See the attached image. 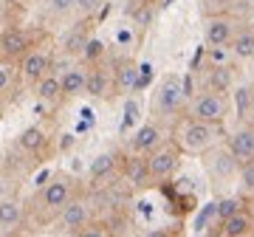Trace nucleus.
<instances>
[{"label": "nucleus", "instance_id": "2f4dec72", "mask_svg": "<svg viewBox=\"0 0 254 237\" xmlns=\"http://www.w3.org/2000/svg\"><path fill=\"white\" fill-rule=\"evenodd\" d=\"M6 85H9V71H6V68L0 65V91H3Z\"/></svg>", "mask_w": 254, "mask_h": 237}, {"label": "nucleus", "instance_id": "7c9ffc66", "mask_svg": "<svg viewBox=\"0 0 254 237\" xmlns=\"http://www.w3.org/2000/svg\"><path fill=\"white\" fill-rule=\"evenodd\" d=\"M51 6H54V11H60V14H65V11L73 6V0H51Z\"/></svg>", "mask_w": 254, "mask_h": 237}, {"label": "nucleus", "instance_id": "5701e85b", "mask_svg": "<svg viewBox=\"0 0 254 237\" xmlns=\"http://www.w3.org/2000/svg\"><path fill=\"white\" fill-rule=\"evenodd\" d=\"M37 96L40 99H57L60 96V79L57 76H43L37 85Z\"/></svg>", "mask_w": 254, "mask_h": 237}, {"label": "nucleus", "instance_id": "f704fd0d", "mask_svg": "<svg viewBox=\"0 0 254 237\" xmlns=\"http://www.w3.org/2000/svg\"><path fill=\"white\" fill-rule=\"evenodd\" d=\"M249 218H252V223H254V198H252V206H249Z\"/></svg>", "mask_w": 254, "mask_h": 237}, {"label": "nucleus", "instance_id": "39448f33", "mask_svg": "<svg viewBox=\"0 0 254 237\" xmlns=\"http://www.w3.org/2000/svg\"><path fill=\"white\" fill-rule=\"evenodd\" d=\"M229 155L235 158V164H249L254 161V127L237 130L235 136L229 138Z\"/></svg>", "mask_w": 254, "mask_h": 237}, {"label": "nucleus", "instance_id": "dca6fc26", "mask_svg": "<svg viewBox=\"0 0 254 237\" xmlns=\"http://www.w3.org/2000/svg\"><path fill=\"white\" fill-rule=\"evenodd\" d=\"M113 170H116V158L110 153H102L96 155L91 161V181H102V178H108V175H113Z\"/></svg>", "mask_w": 254, "mask_h": 237}, {"label": "nucleus", "instance_id": "a211bd4d", "mask_svg": "<svg viewBox=\"0 0 254 237\" xmlns=\"http://www.w3.org/2000/svg\"><path fill=\"white\" fill-rule=\"evenodd\" d=\"M85 46H88V26L79 23V26L68 34V40H65V51H68V54H82Z\"/></svg>", "mask_w": 254, "mask_h": 237}, {"label": "nucleus", "instance_id": "7ed1b4c3", "mask_svg": "<svg viewBox=\"0 0 254 237\" xmlns=\"http://www.w3.org/2000/svg\"><path fill=\"white\" fill-rule=\"evenodd\" d=\"M178 158H181V150L175 144H164V147H155L150 158H147V170H150V178L155 181H164L175 173L178 167Z\"/></svg>", "mask_w": 254, "mask_h": 237}, {"label": "nucleus", "instance_id": "6e6552de", "mask_svg": "<svg viewBox=\"0 0 254 237\" xmlns=\"http://www.w3.org/2000/svg\"><path fill=\"white\" fill-rule=\"evenodd\" d=\"M161 141V130L155 124H144V127L136 130V136L130 138V150L133 153H153Z\"/></svg>", "mask_w": 254, "mask_h": 237}, {"label": "nucleus", "instance_id": "423d86ee", "mask_svg": "<svg viewBox=\"0 0 254 237\" xmlns=\"http://www.w3.org/2000/svg\"><path fill=\"white\" fill-rule=\"evenodd\" d=\"M60 223H63L65 232H76V235H79L85 226H91V209H88V203L71 201L63 212H60Z\"/></svg>", "mask_w": 254, "mask_h": 237}, {"label": "nucleus", "instance_id": "6ab92c4d", "mask_svg": "<svg viewBox=\"0 0 254 237\" xmlns=\"http://www.w3.org/2000/svg\"><path fill=\"white\" fill-rule=\"evenodd\" d=\"M232 85V71L229 68H212L209 73V93H223Z\"/></svg>", "mask_w": 254, "mask_h": 237}, {"label": "nucleus", "instance_id": "c85d7f7f", "mask_svg": "<svg viewBox=\"0 0 254 237\" xmlns=\"http://www.w3.org/2000/svg\"><path fill=\"white\" fill-rule=\"evenodd\" d=\"M73 6H76L79 11H85V14H88V11H93L96 6H99V0H73Z\"/></svg>", "mask_w": 254, "mask_h": 237}, {"label": "nucleus", "instance_id": "1a4fd4ad", "mask_svg": "<svg viewBox=\"0 0 254 237\" xmlns=\"http://www.w3.org/2000/svg\"><path fill=\"white\" fill-rule=\"evenodd\" d=\"M181 99H184L181 82H178L175 76H170V79L161 85V93H158V108H161L164 113H173V110H178Z\"/></svg>", "mask_w": 254, "mask_h": 237}, {"label": "nucleus", "instance_id": "20e7f679", "mask_svg": "<svg viewBox=\"0 0 254 237\" xmlns=\"http://www.w3.org/2000/svg\"><path fill=\"white\" fill-rule=\"evenodd\" d=\"M68 203H71V181L68 178H54L51 183H46V189H43V206L51 215H60Z\"/></svg>", "mask_w": 254, "mask_h": 237}, {"label": "nucleus", "instance_id": "c756f323", "mask_svg": "<svg viewBox=\"0 0 254 237\" xmlns=\"http://www.w3.org/2000/svg\"><path fill=\"white\" fill-rule=\"evenodd\" d=\"M76 237H108V235H105V232H102L99 226H85Z\"/></svg>", "mask_w": 254, "mask_h": 237}, {"label": "nucleus", "instance_id": "412c9836", "mask_svg": "<svg viewBox=\"0 0 254 237\" xmlns=\"http://www.w3.org/2000/svg\"><path fill=\"white\" fill-rule=\"evenodd\" d=\"M43 144H46V133H43L40 127H28V130H23V136H20V147H23V150L34 153V150H40Z\"/></svg>", "mask_w": 254, "mask_h": 237}, {"label": "nucleus", "instance_id": "bb28decb", "mask_svg": "<svg viewBox=\"0 0 254 237\" xmlns=\"http://www.w3.org/2000/svg\"><path fill=\"white\" fill-rule=\"evenodd\" d=\"M153 79V65H138L136 71V91H141V88H147V82Z\"/></svg>", "mask_w": 254, "mask_h": 237}, {"label": "nucleus", "instance_id": "473e14b6", "mask_svg": "<svg viewBox=\"0 0 254 237\" xmlns=\"http://www.w3.org/2000/svg\"><path fill=\"white\" fill-rule=\"evenodd\" d=\"M147 237H170V235H167L164 229H155V232H150V235H147Z\"/></svg>", "mask_w": 254, "mask_h": 237}, {"label": "nucleus", "instance_id": "f8f14e48", "mask_svg": "<svg viewBox=\"0 0 254 237\" xmlns=\"http://www.w3.org/2000/svg\"><path fill=\"white\" fill-rule=\"evenodd\" d=\"M125 178L130 186H144L150 181V170H147V158H127L125 164Z\"/></svg>", "mask_w": 254, "mask_h": 237}, {"label": "nucleus", "instance_id": "72a5a7b5", "mask_svg": "<svg viewBox=\"0 0 254 237\" xmlns=\"http://www.w3.org/2000/svg\"><path fill=\"white\" fill-rule=\"evenodd\" d=\"M246 118H249V127H254V105H252V110H249V116Z\"/></svg>", "mask_w": 254, "mask_h": 237}, {"label": "nucleus", "instance_id": "cd10ccee", "mask_svg": "<svg viewBox=\"0 0 254 237\" xmlns=\"http://www.w3.org/2000/svg\"><path fill=\"white\" fill-rule=\"evenodd\" d=\"M102 51H105V46H102L99 40H88V46H85L82 57H85V59H96V57H102Z\"/></svg>", "mask_w": 254, "mask_h": 237}, {"label": "nucleus", "instance_id": "4468645a", "mask_svg": "<svg viewBox=\"0 0 254 237\" xmlns=\"http://www.w3.org/2000/svg\"><path fill=\"white\" fill-rule=\"evenodd\" d=\"M48 71V57L46 54H28L26 59H23V76L26 79H43Z\"/></svg>", "mask_w": 254, "mask_h": 237}, {"label": "nucleus", "instance_id": "aec40b11", "mask_svg": "<svg viewBox=\"0 0 254 237\" xmlns=\"http://www.w3.org/2000/svg\"><path fill=\"white\" fill-rule=\"evenodd\" d=\"M108 91V73L105 71H91L88 73V79H85V93H91V96H105Z\"/></svg>", "mask_w": 254, "mask_h": 237}, {"label": "nucleus", "instance_id": "f03ea898", "mask_svg": "<svg viewBox=\"0 0 254 237\" xmlns=\"http://www.w3.org/2000/svg\"><path fill=\"white\" fill-rule=\"evenodd\" d=\"M223 116H226V96L223 93H200L192 105V121L220 127Z\"/></svg>", "mask_w": 254, "mask_h": 237}, {"label": "nucleus", "instance_id": "0eeeda50", "mask_svg": "<svg viewBox=\"0 0 254 237\" xmlns=\"http://www.w3.org/2000/svg\"><path fill=\"white\" fill-rule=\"evenodd\" d=\"M232 37H235V23L229 17H212L206 23V46H212V48L229 46Z\"/></svg>", "mask_w": 254, "mask_h": 237}, {"label": "nucleus", "instance_id": "9d476101", "mask_svg": "<svg viewBox=\"0 0 254 237\" xmlns=\"http://www.w3.org/2000/svg\"><path fill=\"white\" fill-rule=\"evenodd\" d=\"M252 229H254V223H252V218H249V212L240 209L237 215H232L229 220L220 223V237H246Z\"/></svg>", "mask_w": 254, "mask_h": 237}, {"label": "nucleus", "instance_id": "4be33fe9", "mask_svg": "<svg viewBox=\"0 0 254 237\" xmlns=\"http://www.w3.org/2000/svg\"><path fill=\"white\" fill-rule=\"evenodd\" d=\"M252 105H254V96H252V88H237L235 91V108H237V116L240 118H246L249 116V110H252Z\"/></svg>", "mask_w": 254, "mask_h": 237}, {"label": "nucleus", "instance_id": "2eb2a0df", "mask_svg": "<svg viewBox=\"0 0 254 237\" xmlns=\"http://www.w3.org/2000/svg\"><path fill=\"white\" fill-rule=\"evenodd\" d=\"M23 218V206L17 201H0V229H14Z\"/></svg>", "mask_w": 254, "mask_h": 237}, {"label": "nucleus", "instance_id": "393cba45", "mask_svg": "<svg viewBox=\"0 0 254 237\" xmlns=\"http://www.w3.org/2000/svg\"><path fill=\"white\" fill-rule=\"evenodd\" d=\"M240 209H243V206H240V201H237V198H223V201L215 206V212H218L220 223H223V220H229L232 215H237Z\"/></svg>", "mask_w": 254, "mask_h": 237}, {"label": "nucleus", "instance_id": "f3484780", "mask_svg": "<svg viewBox=\"0 0 254 237\" xmlns=\"http://www.w3.org/2000/svg\"><path fill=\"white\" fill-rule=\"evenodd\" d=\"M232 51L240 59H252L254 57V31H240L237 37H232Z\"/></svg>", "mask_w": 254, "mask_h": 237}, {"label": "nucleus", "instance_id": "a878e982", "mask_svg": "<svg viewBox=\"0 0 254 237\" xmlns=\"http://www.w3.org/2000/svg\"><path fill=\"white\" fill-rule=\"evenodd\" d=\"M119 85L122 88H136V68L133 65H122V71H119Z\"/></svg>", "mask_w": 254, "mask_h": 237}, {"label": "nucleus", "instance_id": "f257e3e1", "mask_svg": "<svg viewBox=\"0 0 254 237\" xmlns=\"http://www.w3.org/2000/svg\"><path fill=\"white\" fill-rule=\"evenodd\" d=\"M218 141V127H212V124H200V121H184L181 130H178V150L184 153H206L209 147Z\"/></svg>", "mask_w": 254, "mask_h": 237}, {"label": "nucleus", "instance_id": "ddd939ff", "mask_svg": "<svg viewBox=\"0 0 254 237\" xmlns=\"http://www.w3.org/2000/svg\"><path fill=\"white\" fill-rule=\"evenodd\" d=\"M85 79H88V73L85 71L71 68V71L60 79V93H63V96H76V93H82L85 91Z\"/></svg>", "mask_w": 254, "mask_h": 237}, {"label": "nucleus", "instance_id": "b1692460", "mask_svg": "<svg viewBox=\"0 0 254 237\" xmlns=\"http://www.w3.org/2000/svg\"><path fill=\"white\" fill-rule=\"evenodd\" d=\"M240 192L254 198V161L240 167Z\"/></svg>", "mask_w": 254, "mask_h": 237}, {"label": "nucleus", "instance_id": "9b49d317", "mask_svg": "<svg viewBox=\"0 0 254 237\" xmlns=\"http://www.w3.org/2000/svg\"><path fill=\"white\" fill-rule=\"evenodd\" d=\"M28 48V34L23 28H9L6 34L0 37V54L6 57H17Z\"/></svg>", "mask_w": 254, "mask_h": 237}]
</instances>
